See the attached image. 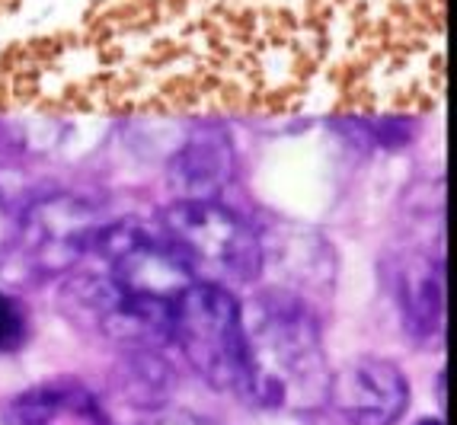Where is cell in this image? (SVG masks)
Wrapping results in <instances>:
<instances>
[{
    "label": "cell",
    "mask_w": 457,
    "mask_h": 425,
    "mask_svg": "<svg viewBox=\"0 0 457 425\" xmlns=\"http://www.w3.org/2000/svg\"><path fill=\"white\" fill-rule=\"evenodd\" d=\"M68 304L125 352L170 349L173 304L192 275L154 224L109 221L74 269Z\"/></svg>",
    "instance_id": "6da1fadb"
},
{
    "label": "cell",
    "mask_w": 457,
    "mask_h": 425,
    "mask_svg": "<svg viewBox=\"0 0 457 425\" xmlns=\"http://www.w3.org/2000/svg\"><path fill=\"white\" fill-rule=\"evenodd\" d=\"M329 364L317 311L291 288L244 307V362L234 394L256 410L311 412L327 403Z\"/></svg>",
    "instance_id": "7a4b0ae2"
},
{
    "label": "cell",
    "mask_w": 457,
    "mask_h": 425,
    "mask_svg": "<svg viewBox=\"0 0 457 425\" xmlns=\"http://www.w3.org/2000/svg\"><path fill=\"white\" fill-rule=\"evenodd\" d=\"M109 212L87 192L54 189L29 198L0 243V281L36 288L74 272L90 253Z\"/></svg>",
    "instance_id": "3957f363"
},
{
    "label": "cell",
    "mask_w": 457,
    "mask_h": 425,
    "mask_svg": "<svg viewBox=\"0 0 457 425\" xmlns=\"http://www.w3.org/2000/svg\"><path fill=\"white\" fill-rule=\"evenodd\" d=\"M151 224L195 281L234 291L253 285L266 269L262 234L221 198H173L157 208Z\"/></svg>",
    "instance_id": "277c9868"
},
{
    "label": "cell",
    "mask_w": 457,
    "mask_h": 425,
    "mask_svg": "<svg viewBox=\"0 0 457 425\" xmlns=\"http://www.w3.org/2000/svg\"><path fill=\"white\" fill-rule=\"evenodd\" d=\"M387 285L400 327L420 349L445 342V212L442 192L412 208V224L390 253Z\"/></svg>",
    "instance_id": "5b68a950"
},
{
    "label": "cell",
    "mask_w": 457,
    "mask_h": 425,
    "mask_svg": "<svg viewBox=\"0 0 457 425\" xmlns=\"http://www.w3.org/2000/svg\"><path fill=\"white\" fill-rule=\"evenodd\" d=\"M170 346L208 388L234 394L244 362V301L224 285L192 281L173 304Z\"/></svg>",
    "instance_id": "8992f818"
},
{
    "label": "cell",
    "mask_w": 457,
    "mask_h": 425,
    "mask_svg": "<svg viewBox=\"0 0 457 425\" xmlns=\"http://www.w3.org/2000/svg\"><path fill=\"white\" fill-rule=\"evenodd\" d=\"M327 406L349 425H396L410 410V380L390 358L359 355L329 371Z\"/></svg>",
    "instance_id": "52a82bcc"
},
{
    "label": "cell",
    "mask_w": 457,
    "mask_h": 425,
    "mask_svg": "<svg viewBox=\"0 0 457 425\" xmlns=\"http://www.w3.org/2000/svg\"><path fill=\"white\" fill-rule=\"evenodd\" d=\"M234 173V141L221 125L192 129L167 160V186L176 198H221Z\"/></svg>",
    "instance_id": "ba28073f"
},
{
    "label": "cell",
    "mask_w": 457,
    "mask_h": 425,
    "mask_svg": "<svg viewBox=\"0 0 457 425\" xmlns=\"http://www.w3.org/2000/svg\"><path fill=\"white\" fill-rule=\"evenodd\" d=\"M0 425H109V419L87 384L52 378L10 396L0 410Z\"/></svg>",
    "instance_id": "9c48e42d"
},
{
    "label": "cell",
    "mask_w": 457,
    "mask_h": 425,
    "mask_svg": "<svg viewBox=\"0 0 457 425\" xmlns=\"http://www.w3.org/2000/svg\"><path fill=\"white\" fill-rule=\"evenodd\" d=\"M29 339V320L26 311L20 307V301L0 291V352L10 355V352H20Z\"/></svg>",
    "instance_id": "30bf717a"
},
{
    "label": "cell",
    "mask_w": 457,
    "mask_h": 425,
    "mask_svg": "<svg viewBox=\"0 0 457 425\" xmlns=\"http://www.w3.org/2000/svg\"><path fill=\"white\" fill-rule=\"evenodd\" d=\"M157 425H212L205 419H195V416H170V419H161Z\"/></svg>",
    "instance_id": "8fae6325"
},
{
    "label": "cell",
    "mask_w": 457,
    "mask_h": 425,
    "mask_svg": "<svg viewBox=\"0 0 457 425\" xmlns=\"http://www.w3.org/2000/svg\"><path fill=\"white\" fill-rule=\"evenodd\" d=\"M416 425H442V419H435V416H428V419H420Z\"/></svg>",
    "instance_id": "7c38bea8"
}]
</instances>
